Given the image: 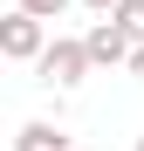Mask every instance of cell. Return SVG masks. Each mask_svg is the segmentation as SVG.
<instances>
[{
	"mask_svg": "<svg viewBox=\"0 0 144 151\" xmlns=\"http://www.w3.org/2000/svg\"><path fill=\"white\" fill-rule=\"evenodd\" d=\"M137 151H144V131H137Z\"/></svg>",
	"mask_w": 144,
	"mask_h": 151,
	"instance_id": "obj_8",
	"label": "cell"
},
{
	"mask_svg": "<svg viewBox=\"0 0 144 151\" xmlns=\"http://www.w3.org/2000/svg\"><path fill=\"white\" fill-rule=\"evenodd\" d=\"M34 69H41V83H55V89H76V83H82L96 62H89V41H69V35H55V41L41 48V62H34Z\"/></svg>",
	"mask_w": 144,
	"mask_h": 151,
	"instance_id": "obj_1",
	"label": "cell"
},
{
	"mask_svg": "<svg viewBox=\"0 0 144 151\" xmlns=\"http://www.w3.org/2000/svg\"><path fill=\"white\" fill-rule=\"evenodd\" d=\"M14 7H28V14H41V21H62L69 0H14Z\"/></svg>",
	"mask_w": 144,
	"mask_h": 151,
	"instance_id": "obj_6",
	"label": "cell"
},
{
	"mask_svg": "<svg viewBox=\"0 0 144 151\" xmlns=\"http://www.w3.org/2000/svg\"><path fill=\"white\" fill-rule=\"evenodd\" d=\"M41 48H48V21L41 14L14 7L7 21H0V55H7V62H41Z\"/></svg>",
	"mask_w": 144,
	"mask_h": 151,
	"instance_id": "obj_2",
	"label": "cell"
},
{
	"mask_svg": "<svg viewBox=\"0 0 144 151\" xmlns=\"http://www.w3.org/2000/svg\"><path fill=\"white\" fill-rule=\"evenodd\" d=\"M82 41H89V62H96V69H117V62H130V55H137V35H130L117 14H103Z\"/></svg>",
	"mask_w": 144,
	"mask_h": 151,
	"instance_id": "obj_3",
	"label": "cell"
},
{
	"mask_svg": "<svg viewBox=\"0 0 144 151\" xmlns=\"http://www.w3.org/2000/svg\"><path fill=\"white\" fill-rule=\"evenodd\" d=\"M82 7H96V14H110V7H117V0H82Z\"/></svg>",
	"mask_w": 144,
	"mask_h": 151,
	"instance_id": "obj_7",
	"label": "cell"
},
{
	"mask_svg": "<svg viewBox=\"0 0 144 151\" xmlns=\"http://www.w3.org/2000/svg\"><path fill=\"white\" fill-rule=\"evenodd\" d=\"M14 151H76V144H69V131H55V124H21Z\"/></svg>",
	"mask_w": 144,
	"mask_h": 151,
	"instance_id": "obj_4",
	"label": "cell"
},
{
	"mask_svg": "<svg viewBox=\"0 0 144 151\" xmlns=\"http://www.w3.org/2000/svg\"><path fill=\"white\" fill-rule=\"evenodd\" d=\"M110 14H117V21H124V28H130V35L144 41V0H117V7H110Z\"/></svg>",
	"mask_w": 144,
	"mask_h": 151,
	"instance_id": "obj_5",
	"label": "cell"
}]
</instances>
